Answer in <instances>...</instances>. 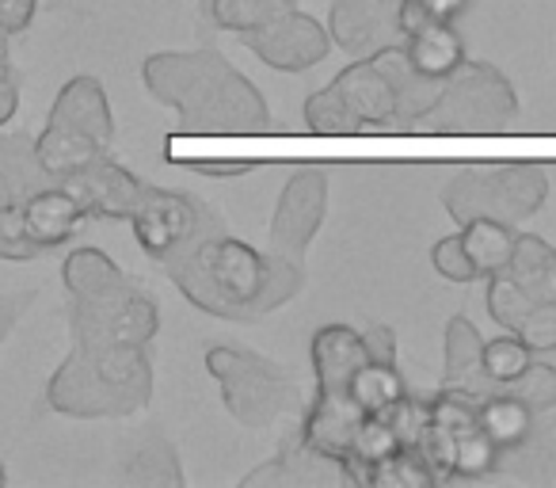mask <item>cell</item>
<instances>
[{
    "label": "cell",
    "instance_id": "1",
    "mask_svg": "<svg viewBox=\"0 0 556 488\" xmlns=\"http://www.w3.org/2000/svg\"><path fill=\"white\" fill-rule=\"evenodd\" d=\"M184 298L222 321H260L302 290L305 264L229 237L225 225L202 233L191 249L164 264Z\"/></svg>",
    "mask_w": 556,
    "mask_h": 488
},
{
    "label": "cell",
    "instance_id": "2",
    "mask_svg": "<svg viewBox=\"0 0 556 488\" xmlns=\"http://www.w3.org/2000/svg\"><path fill=\"white\" fill-rule=\"evenodd\" d=\"M146 88L179 111L187 134H260L270 126L263 92L217 50H168L141 70Z\"/></svg>",
    "mask_w": 556,
    "mask_h": 488
},
{
    "label": "cell",
    "instance_id": "3",
    "mask_svg": "<svg viewBox=\"0 0 556 488\" xmlns=\"http://www.w3.org/2000/svg\"><path fill=\"white\" fill-rule=\"evenodd\" d=\"M548 176L541 164H469L442 191V207L457 225L472 217H495V222L518 225L545 207Z\"/></svg>",
    "mask_w": 556,
    "mask_h": 488
},
{
    "label": "cell",
    "instance_id": "4",
    "mask_svg": "<svg viewBox=\"0 0 556 488\" xmlns=\"http://www.w3.org/2000/svg\"><path fill=\"white\" fill-rule=\"evenodd\" d=\"M206 371L222 386V401L229 416L252 431H263L278 416H287L290 409H298V397H302L294 381L270 359L244 348H210Z\"/></svg>",
    "mask_w": 556,
    "mask_h": 488
},
{
    "label": "cell",
    "instance_id": "5",
    "mask_svg": "<svg viewBox=\"0 0 556 488\" xmlns=\"http://www.w3.org/2000/svg\"><path fill=\"white\" fill-rule=\"evenodd\" d=\"M427 118L442 134H495L518 118V96L495 65L465 58L442 80V100Z\"/></svg>",
    "mask_w": 556,
    "mask_h": 488
},
{
    "label": "cell",
    "instance_id": "6",
    "mask_svg": "<svg viewBox=\"0 0 556 488\" xmlns=\"http://www.w3.org/2000/svg\"><path fill=\"white\" fill-rule=\"evenodd\" d=\"M156 328H161L156 302L130 279L103 295L73 298V336L80 348H100V343H141L146 348Z\"/></svg>",
    "mask_w": 556,
    "mask_h": 488
},
{
    "label": "cell",
    "instance_id": "7",
    "mask_svg": "<svg viewBox=\"0 0 556 488\" xmlns=\"http://www.w3.org/2000/svg\"><path fill=\"white\" fill-rule=\"evenodd\" d=\"M130 222H134V233H138L141 249H146L156 264H168L172 256L191 249L202 233L217 229L222 217H217L210 207H202L199 199H191V195L164 191V187L146 184Z\"/></svg>",
    "mask_w": 556,
    "mask_h": 488
},
{
    "label": "cell",
    "instance_id": "8",
    "mask_svg": "<svg viewBox=\"0 0 556 488\" xmlns=\"http://www.w3.org/2000/svg\"><path fill=\"white\" fill-rule=\"evenodd\" d=\"M240 39H244V47L252 50L263 65H270V70H278V73H305L325 62L328 50H332L328 27L298 9L275 12V16L263 20L252 32H244Z\"/></svg>",
    "mask_w": 556,
    "mask_h": 488
},
{
    "label": "cell",
    "instance_id": "9",
    "mask_svg": "<svg viewBox=\"0 0 556 488\" xmlns=\"http://www.w3.org/2000/svg\"><path fill=\"white\" fill-rule=\"evenodd\" d=\"M328 210V176L320 168H302L287 184L278 199L275 222H270V252L287 260H305V249L317 237Z\"/></svg>",
    "mask_w": 556,
    "mask_h": 488
},
{
    "label": "cell",
    "instance_id": "10",
    "mask_svg": "<svg viewBox=\"0 0 556 488\" xmlns=\"http://www.w3.org/2000/svg\"><path fill=\"white\" fill-rule=\"evenodd\" d=\"M50 404H54L58 412H65V416H130V412L146 409L141 401H134L130 393H123V389L108 386V381L100 378V374L88 366V359L80 355V351H73L70 359L62 363V371L54 374V381H50Z\"/></svg>",
    "mask_w": 556,
    "mask_h": 488
},
{
    "label": "cell",
    "instance_id": "11",
    "mask_svg": "<svg viewBox=\"0 0 556 488\" xmlns=\"http://www.w3.org/2000/svg\"><path fill=\"white\" fill-rule=\"evenodd\" d=\"M396 4L401 0H332L328 35L355 58H370L386 47H401L404 35L401 24H396Z\"/></svg>",
    "mask_w": 556,
    "mask_h": 488
},
{
    "label": "cell",
    "instance_id": "12",
    "mask_svg": "<svg viewBox=\"0 0 556 488\" xmlns=\"http://www.w3.org/2000/svg\"><path fill=\"white\" fill-rule=\"evenodd\" d=\"M244 488H255V485H270V488H340V485H351V473L343 462H336V458H325L317 454L313 447H305L302 431L298 435H287L282 439V447H278V454L270 458L267 465H260V470H252L244 480H240Z\"/></svg>",
    "mask_w": 556,
    "mask_h": 488
},
{
    "label": "cell",
    "instance_id": "13",
    "mask_svg": "<svg viewBox=\"0 0 556 488\" xmlns=\"http://www.w3.org/2000/svg\"><path fill=\"white\" fill-rule=\"evenodd\" d=\"M62 187L73 191V199L85 207L88 217H130L141 191H146V184L134 172H126L123 164L111 161L108 153L96 157L88 168L65 176Z\"/></svg>",
    "mask_w": 556,
    "mask_h": 488
},
{
    "label": "cell",
    "instance_id": "14",
    "mask_svg": "<svg viewBox=\"0 0 556 488\" xmlns=\"http://www.w3.org/2000/svg\"><path fill=\"white\" fill-rule=\"evenodd\" d=\"M363 420H366V412L358 409V401L351 393H320L317 389V401L309 404V412H305L298 431H302L305 447H313L317 454L348 462L351 442H355Z\"/></svg>",
    "mask_w": 556,
    "mask_h": 488
},
{
    "label": "cell",
    "instance_id": "15",
    "mask_svg": "<svg viewBox=\"0 0 556 488\" xmlns=\"http://www.w3.org/2000/svg\"><path fill=\"white\" fill-rule=\"evenodd\" d=\"M442 389L469 397V401H477V404L503 389L488 378L484 340H480L477 325H472L469 317H454L446 325V366H442Z\"/></svg>",
    "mask_w": 556,
    "mask_h": 488
},
{
    "label": "cell",
    "instance_id": "16",
    "mask_svg": "<svg viewBox=\"0 0 556 488\" xmlns=\"http://www.w3.org/2000/svg\"><path fill=\"white\" fill-rule=\"evenodd\" d=\"M370 62L386 73V80L393 85V118L396 123H419L427 118L442 100V80L439 77H427L412 65L408 50L401 47H386L378 54H370Z\"/></svg>",
    "mask_w": 556,
    "mask_h": 488
},
{
    "label": "cell",
    "instance_id": "17",
    "mask_svg": "<svg viewBox=\"0 0 556 488\" xmlns=\"http://www.w3.org/2000/svg\"><path fill=\"white\" fill-rule=\"evenodd\" d=\"M332 88L340 92V100L348 103L351 115L363 123V130H378L393 118V85L386 80V73L370 62V58H358L351 62L340 77L332 80Z\"/></svg>",
    "mask_w": 556,
    "mask_h": 488
},
{
    "label": "cell",
    "instance_id": "18",
    "mask_svg": "<svg viewBox=\"0 0 556 488\" xmlns=\"http://www.w3.org/2000/svg\"><path fill=\"white\" fill-rule=\"evenodd\" d=\"M24 222H27V233L39 249H58L65 240H73V233L80 229L85 222V207L73 199V191H65L62 184H50L42 191L27 195L24 202Z\"/></svg>",
    "mask_w": 556,
    "mask_h": 488
},
{
    "label": "cell",
    "instance_id": "19",
    "mask_svg": "<svg viewBox=\"0 0 556 488\" xmlns=\"http://www.w3.org/2000/svg\"><path fill=\"white\" fill-rule=\"evenodd\" d=\"M366 363L363 340L348 325H325L313 336V374L320 393H348L355 371Z\"/></svg>",
    "mask_w": 556,
    "mask_h": 488
},
{
    "label": "cell",
    "instance_id": "20",
    "mask_svg": "<svg viewBox=\"0 0 556 488\" xmlns=\"http://www.w3.org/2000/svg\"><path fill=\"white\" fill-rule=\"evenodd\" d=\"M50 123L73 126V130L100 141L103 149H108L111 138H115L108 96H103V85L96 77H73L70 85L62 88V96H58L54 111H50Z\"/></svg>",
    "mask_w": 556,
    "mask_h": 488
},
{
    "label": "cell",
    "instance_id": "21",
    "mask_svg": "<svg viewBox=\"0 0 556 488\" xmlns=\"http://www.w3.org/2000/svg\"><path fill=\"white\" fill-rule=\"evenodd\" d=\"M404 50H408L412 65L427 77L446 80L457 65L465 62V39L454 32V24H439V20H427L416 32L404 35Z\"/></svg>",
    "mask_w": 556,
    "mask_h": 488
},
{
    "label": "cell",
    "instance_id": "22",
    "mask_svg": "<svg viewBox=\"0 0 556 488\" xmlns=\"http://www.w3.org/2000/svg\"><path fill=\"white\" fill-rule=\"evenodd\" d=\"M495 470H503L507 477H518V480L556 485V420L533 424V431L526 435L518 447L500 450Z\"/></svg>",
    "mask_w": 556,
    "mask_h": 488
},
{
    "label": "cell",
    "instance_id": "23",
    "mask_svg": "<svg viewBox=\"0 0 556 488\" xmlns=\"http://www.w3.org/2000/svg\"><path fill=\"white\" fill-rule=\"evenodd\" d=\"M507 275L533 298V302H556V249L533 233H518L515 256L507 264Z\"/></svg>",
    "mask_w": 556,
    "mask_h": 488
},
{
    "label": "cell",
    "instance_id": "24",
    "mask_svg": "<svg viewBox=\"0 0 556 488\" xmlns=\"http://www.w3.org/2000/svg\"><path fill=\"white\" fill-rule=\"evenodd\" d=\"M103 153H108V149H103L100 141H92L88 134L73 130V126H62V123H50L47 130H42V138L35 141V157H39V164L54 179H65V176H73V172L88 168V164Z\"/></svg>",
    "mask_w": 556,
    "mask_h": 488
},
{
    "label": "cell",
    "instance_id": "25",
    "mask_svg": "<svg viewBox=\"0 0 556 488\" xmlns=\"http://www.w3.org/2000/svg\"><path fill=\"white\" fill-rule=\"evenodd\" d=\"M515 240H518L515 225L495 222V217H472V222L462 225V245L469 252L480 279L507 272L510 256H515Z\"/></svg>",
    "mask_w": 556,
    "mask_h": 488
},
{
    "label": "cell",
    "instance_id": "26",
    "mask_svg": "<svg viewBox=\"0 0 556 488\" xmlns=\"http://www.w3.org/2000/svg\"><path fill=\"white\" fill-rule=\"evenodd\" d=\"M533 424H538V416H533L518 397H510L507 389H500V393H492L488 401L477 404V427L500 450L518 447V442L533 431Z\"/></svg>",
    "mask_w": 556,
    "mask_h": 488
},
{
    "label": "cell",
    "instance_id": "27",
    "mask_svg": "<svg viewBox=\"0 0 556 488\" xmlns=\"http://www.w3.org/2000/svg\"><path fill=\"white\" fill-rule=\"evenodd\" d=\"M401 450V439L396 431L386 424L381 416H366L363 427H358L355 442H351V454H348V473H351V485H366L370 488V477L378 465H386L389 458Z\"/></svg>",
    "mask_w": 556,
    "mask_h": 488
},
{
    "label": "cell",
    "instance_id": "28",
    "mask_svg": "<svg viewBox=\"0 0 556 488\" xmlns=\"http://www.w3.org/2000/svg\"><path fill=\"white\" fill-rule=\"evenodd\" d=\"M348 393L355 397L366 416H378L396 397L408 393V386H404V374L396 371V363H363L355 371V378H351Z\"/></svg>",
    "mask_w": 556,
    "mask_h": 488
},
{
    "label": "cell",
    "instance_id": "29",
    "mask_svg": "<svg viewBox=\"0 0 556 488\" xmlns=\"http://www.w3.org/2000/svg\"><path fill=\"white\" fill-rule=\"evenodd\" d=\"M126 275L115 267V260L103 256L100 249H77L70 260H65V287H70L73 298H92L103 295V290L118 287Z\"/></svg>",
    "mask_w": 556,
    "mask_h": 488
},
{
    "label": "cell",
    "instance_id": "30",
    "mask_svg": "<svg viewBox=\"0 0 556 488\" xmlns=\"http://www.w3.org/2000/svg\"><path fill=\"white\" fill-rule=\"evenodd\" d=\"M130 473L141 485H184V473H179V458L172 450V442H164L161 435H149L130 458Z\"/></svg>",
    "mask_w": 556,
    "mask_h": 488
},
{
    "label": "cell",
    "instance_id": "31",
    "mask_svg": "<svg viewBox=\"0 0 556 488\" xmlns=\"http://www.w3.org/2000/svg\"><path fill=\"white\" fill-rule=\"evenodd\" d=\"M202 9H206V16L214 20L222 32H252V27H260L263 20H270L275 12L290 9L287 0H202Z\"/></svg>",
    "mask_w": 556,
    "mask_h": 488
},
{
    "label": "cell",
    "instance_id": "32",
    "mask_svg": "<svg viewBox=\"0 0 556 488\" xmlns=\"http://www.w3.org/2000/svg\"><path fill=\"white\" fill-rule=\"evenodd\" d=\"M533 305H538V302H533V298L526 295V290L518 287L507 272L488 275V313H492V321L500 328L518 333V328H522V321L530 317Z\"/></svg>",
    "mask_w": 556,
    "mask_h": 488
},
{
    "label": "cell",
    "instance_id": "33",
    "mask_svg": "<svg viewBox=\"0 0 556 488\" xmlns=\"http://www.w3.org/2000/svg\"><path fill=\"white\" fill-rule=\"evenodd\" d=\"M305 123L317 134H363V123L348 111V103L340 100L332 85L317 88V92L305 100Z\"/></svg>",
    "mask_w": 556,
    "mask_h": 488
},
{
    "label": "cell",
    "instance_id": "34",
    "mask_svg": "<svg viewBox=\"0 0 556 488\" xmlns=\"http://www.w3.org/2000/svg\"><path fill=\"white\" fill-rule=\"evenodd\" d=\"M503 389H507L510 397H518L533 416H545V412L556 409V366L530 363L515 381H507Z\"/></svg>",
    "mask_w": 556,
    "mask_h": 488
},
{
    "label": "cell",
    "instance_id": "35",
    "mask_svg": "<svg viewBox=\"0 0 556 488\" xmlns=\"http://www.w3.org/2000/svg\"><path fill=\"white\" fill-rule=\"evenodd\" d=\"M495 462H500V447L488 439L480 427L457 435V454H454V480H477L495 473Z\"/></svg>",
    "mask_w": 556,
    "mask_h": 488
},
{
    "label": "cell",
    "instance_id": "36",
    "mask_svg": "<svg viewBox=\"0 0 556 488\" xmlns=\"http://www.w3.org/2000/svg\"><path fill=\"white\" fill-rule=\"evenodd\" d=\"M370 488H434V477L416 447H401L386 465L374 470Z\"/></svg>",
    "mask_w": 556,
    "mask_h": 488
},
{
    "label": "cell",
    "instance_id": "37",
    "mask_svg": "<svg viewBox=\"0 0 556 488\" xmlns=\"http://www.w3.org/2000/svg\"><path fill=\"white\" fill-rule=\"evenodd\" d=\"M416 450H419V458H424L427 470H431L434 485H450V480H454L457 435L450 431V427H442V424H434V420H427V427L419 431V439H416Z\"/></svg>",
    "mask_w": 556,
    "mask_h": 488
},
{
    "label": "cell",
    "instance_id": "38",
    "mask_svg": "<svg viewBox=\"0 0 556 488\" xmlns=\"http://www.w3.org/2000/svg\"><path fill=\"white\" fill-rule=\"evenodd\" d=\"M530 355H533V351L526 348L515 333L495 336V340H484V371H488V378H492L495 386H507V381H515L518 374L533 363Z\"/></svg>",
    "mask_w": 556,
    "mask_h": 488
},
{
    "label": "cell",
    "instance_id": "39",
    "mask_svg": "<svg viewBox=\"0 0 556 488\" xmlns=\"http://www.w3.org/2000/svg\"><path fill=\"white\" fill-rule=\"evenodd\" d=\"M39 245L31 240L24 222V207L16 199L0 202V256L4 260H35L39 256Z\"/></svg>",
    "mask_w": 556,
    "mask_h": 488
},
{
    "label": "cell",
    "instance_id": "40",
    "mask_svg": "<svg viewBox=\"0 0 556 488\" xmlns=\"http://www.w3.org/2000/svg\"><path fill=\"white\" fill-rule=\"evenodd\" d=\"M378 416L393 427L396 439H401V447H416L419 431H424L427 420H431V401H419V397L404 393V397H396L386 412H378Z\"/></svg>",
    "mask_w": 556,
    "mask_h": 488
},
{
    "label": "cell",
    "instance_id": "41",
    "mask_svg": "<svg viewBox=\"0 0 556 488\" xmlns=\"http://www.w3.org/2000/svg\"><path fill=\"white\" fill-rule=\"evenodd\" d=\"M465 9H469V0H401L396 4V24H401V35H408L419 24H427V20L454 24Z\"/></svg>",
    "mask_w": 556,
    "mask_h": 488
},
{
    "label": "cell",
    "instance_id": "42",
    "mask_svg": "<svg viewBox=\"0 0 556 488\" xmlns=\"http://www.w3.org/2000/svg\"><path fill=\"white\" fill-rule=\"evenodd\" d=\"M431 264H434V272H439L442 279H450V283H472V279H480L477 267H472V260H469V252H465V245H462V233L434 240Z\"/></svg>",
    "mask_w": 556,
    "mask_h": 488
},
{
    "label": "cell",
    "instance_id": "43",
    "mask_svg": "<svg viewBox=\"0 0 556 488\" xmlns=\"http://www.w3.org/2000/svg\"><path fill=\"white\" fill-rule=\"evenodd\" d=\"M518 340L530 351H553L556 348V302H541L530 310V317L518 328Z\"/></svg>",
    "mask_w": 556,
    "mask_h": 488
},
{
    "label": "cell",
    "instance_id": "44",
    "mask_svg": "<svg viewBox=\"0 0 556 488\" xmlns=\"http://www.w3.org/2000/svg\"><path fill=\"white\" fill-rule=\"evenodd\" d=\"M366 351V363H396V333L389 325H370L366 333H358Z\"/></svg>",
    "mask_w": 556,
    "mask_h": 488
},
{
    "label": "cell",
    "instance_id": "45",
    "mask_svg": "<svg viewBox=\"0 0 556 488\" xmlns=\"http://www.w3.org/2000/svg\"><path fill=\"white\" fill-rule=\"evenodd\" d=\"M35 9H39V0H0V32L4 35H20L31 27Z\"/></svg>",
    "mask_w": 556,
    "mask_h": 488
},
{
    "label": "cell",
    "instance_id": "46",
    "mask_svg": "<svg viewBox=\"0 0 556 488\" xmlns=\"http://www.w3.org/2000/svg\"><path fill=\"white\" fill-rule=\"evenodd\" d=\"M187 168L199 172V176L232 179V176H244V172H252V164H248V161H187Z\"/></svg>",
    "mask_w": 556,
    "mask_h": 488
},
{
    "label": "cell",
    "instance_id": "47",
    "mask_svg": "<svg viewBox=\"0 0 556 488\" xmlns=\"http://www.w3.org/2000/svg\"><path fill=\"white\" fill-rule=\"evenodd\" d=\"M16 108H20L16 80H12V73H4V77H0V126H4L12 115H16Z\"/></svg>",
    "mask_w": 556,
    "mask_h": 488
},
{
    "label": "cell",
    "instance_id": "48",
    "mask_svg": "<svg viewBox=\"0 0 556 488\" xmlns=\"http://www.w3.org/2000/svg\"><path fill=\"white\" fill-rule=\"evenodd\" d=\"M4 73H12V65H9V35L0 32V77Z\"/></svg>",
    "mask_w": 556,
    "mask_h": 488
},
{
    "label": "cell",
    "instance_id": "49",
    "mask_svg": "<svg viewBox=\"0 0 556 488\" xmlns=\"http://www.w3.org/2000/svg\"><path fill=\"white\" fill-rule=\"evenodd\" d=\"M0 485H4V465H0Z\"/></svg>",
    "mask_w": 556,
    "mask_h": 488
}]
</instances>
